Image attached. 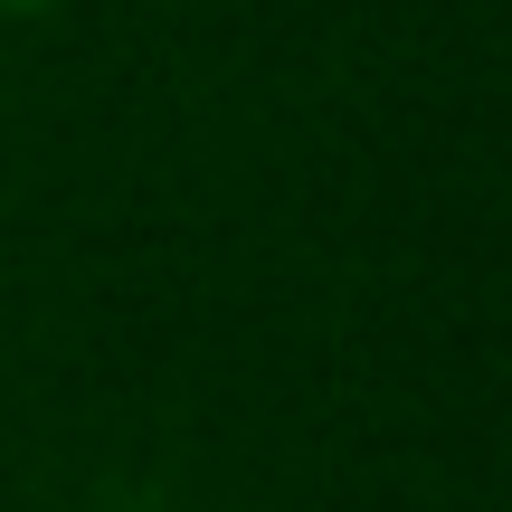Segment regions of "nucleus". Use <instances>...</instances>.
<instances>
[{"label":"nucleus","mask_w":512,"mask_h":512,"mask_svg":"<svg viewBox=\"0 0 512 512\" xmlns=\"http://www.w3.org/2000/svg\"><path fill=\"white\" fill-rule=\"evenodd\" d=\"M57 0H0V19H48Z\"/></svg>","instance_id":"nucleus-1"}]
</instances>
